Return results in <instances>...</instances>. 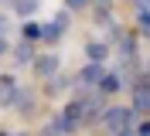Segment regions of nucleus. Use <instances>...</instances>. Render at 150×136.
<instances>
[{
    "label": "nucleus",
    "mask_w": 150,
    "mask_h": 136,
    "mask_svg": "<svg viewBox=\"0 0 150 136\" xmlns=\"http://www.w3.org/2000/svg\"><path fill=\"white\" fill-rule=\"evenodd\" d=\"M99 123L109 129V136L120 133V129H130L133 126V109L130 106H109V109L99 112Z\"/></svg>",
    "instance_id": "1"
},
{
    "label": "nucleus",
    "mask_w": 150,
    "mask_h": 136,
    "mask_svg": "<svg viewBox=\"0 0 150 136\" xmlns=\"http://www.w3.org/2000/svg\"><path fill=\"white\" fill-rule=\"evenodd\" d=\"M68 20H72V10H62V14H55V17H51L45 27H41V41H48V44L62 41V37H65V31H68Z\"/></svg>",
    "instance_id": "2"
},
{
    "label": "nucleus",
    "mask_w": 150,
    "mask_h": 136,
    "mask_svg": "<svg viewBox=\"0 0 150 136\" xmlns=\"http://www.w3.org/2000/svg\"><path fill=\"white\" fill-rule=\"evenodd\" d=\"M58 68H62V58H58V54H34V61H31V72L41 82H48L51 75H58Z\"/></svg>",
    "instance_id": "3"
},
{
    "label": "nucleus",
    "mask_w": 150,
    "mask_h": 136,
    "mask_svg": "<svg viewBox=\"0 0 150 136\" xmlns=\"http://www.w3.org/2000/svg\"><path fill=\"white\" fill-rule=\"evenodd\" d=\"M103 75H106V65H99V61H85L82 72L75 75V82H79V85H85V89H96Z\"/></svg>",
    "instance_id": "4"
},
{
    "label": "nucleus",
    "mask_w": 150,
    "mask_h": 136,
    "mask_svg": "<svg viewBox=\"0 0 150 136\" xmlns=\"http://www.w3.org/2000/svg\"><path fill=\"white\" fill-rule=\"evenodd\" d=\"M17 92H21V82L14 78V75H0V109H10V106H14Z\"/></svg>",
    "instance_id": "5"
},
{
    "label": "nucleus",
    "mask_w": 150,
    "mask_h": 136,
    "mask_svg": "<svg viewBox=\"0 0 150 136\" xmlns=\"http://www.w3.org/2000/svg\"><path fill=\"white\" fill-rule=\"evenodd\" d=\"M85 58H89V61H99V65H106V58H109L112 54V48L106 44V41H85Z\"/></svg>",
    "instance_id": "6"
},
{
    "label": "nucleus",
    "mask_w": 150,
    "mask_h": 136,
    "mask_svg": "<svg viewBox=\"0 0 150 136\" xmlns=\"http://www.w3.org/2000/svg\"><path fill=\"white\" fill-rule=\"evenodd\" d=\"M96 89H99V95H116V92H123V75L120 72H106Z\"/></svg>",
    "instance_id": "7"
},
{
    "label": "nucleus",
    "mask_w": 150,
    "mask_h": 136,
    "mask_svg": "<svg viewBox=\"0 0 150 136\" xmlns=\"http://www.w3.org/2000/svg\"><path fill=\"white\" fill-rule=\"evenodd\" d=\"M116 51H120V58H126V61H137V34H123L120 41H116Z\"/></svg>",
    "instance_id": "8"
},
{
    "label": "nucleus",
    "mask_w": 150,
    "mask_h": 136,
    "mask_svg": "<svg viewBox=\"0 0 150 136\" xmlns=\"http://www.w3.org/2000/svg\"><path fill=\"white\" fill-rule=\"evenodd\" d=\"M14 106H17V116H24L28 119L31 112H34V95H31L24 85H21V92H17V99H14Z\"/></svg>",
    "instance_id": "9"
},
{
    "label": "nucleus",
    "mask_w": 150,
    "mask_h": 136,
    "mask_svg": "<svg viewBox=\"0 0 150 136\" xmlns=\"http://www.w3.org/2000/svg\"><path fill=\"white\" fill-rule=\"evenodd\" d=\"M14 61L17 65H31L34 61V44H31V41H21V44L14 48Z\"/></svg>",
    "instance_id": "10"
},
{
    "label": "nucleus",
    "mask_w": 150,
    "mask_h": 136,
    "mask_svg": "<svg viewBox=\"0 0 150 136\" xmlns=\"http://www.w3.org/2000/svg\"><path fill=\"white\" fill-rule=\"evenodd\" d=\"M21 37H24V41H31V44H34V41H41V24L28 17L24 24H21Z\"/></svg>",
    "instance_id": "11"
},
{
    "label": "nucleus",
    "mask_w": 150,
    "mask_h": 136,
    "mask_svg": "<svg viewBox=\"0 0 150 136\" xmlns=\"http://www.w3.org/2000/svg\"><path fill=\"white\" fill-rule=\"evenodd\" d=\"M10 4H14V10H17L24 20H28V17H34V10L41 7V0H10Z\"/></svg>",
    "instance_id": "12"
},
{
    "label": "nucleus",
    "mask_w": 150,
    "mask_h": 136,
    "mask_svg": "<svg viewBox=\"0 0 150 136\" xmlns=\"http://www.w3.org/2000/svg\"><path fill=\"white\" fill-rule=\"evenodd\" d=\"M68 89H72V78H65V75H51V78H48V92H51V95L68 92Z\"/></svg>",
    "instance_id": "13"
},
{
    "label": "nucleus",
    "mask_w": 150,
    "mask_h": 136,
    "mask_svg": "<svg viewBox=\"0 0 150 136\" xmlns=\"http://www.w3.org/2000/svg\"><path fill=\"white\" fill-rule=\"evenodd\" d=\"M133 136H150V119H147V116H143L140 123L133 126Z\"/></svg>",
    "instance_id": "14"
},
{
    "label": "nucleus",
    "mask_w": 150,
    "mask_h": 136,
    "mask_svg": "<svg viewBox=\"0 0 150 136\" xmlns=\"http://www.w3.org/2000/svg\"><path fill=\"white\" fill-rule=\"evenodd\" d=\"M140 37H150V10L140 14Z\"/></svg>",
    "instance_id": "15"
},
{
    "label": "nucleus",
    "mask_w": 150,
    "mask_h": 136,
    "mask_svg": "<svg viewBox=\"0 0 150 136\" xmlns=\"http://www.w3.org/2000/svg\"><path fill=\"white\" fill-rule=\"evenodd\" d=\"M92 0H65V10H85Z\"/></svg>",
    "instance_id": "16"
},
{
    "label": "nucleus",
    "mask_w": 150,
    "mask_h": 136,
    "mask_svg": "<svg viewBox=\"0 0 150 136\" xmlns=\"http://www.w3.org/2000/svg\"><path fill=\"white\" fill-rule=\"evenodd\" d=\"M41 136H65V133H62V129H58V123L51 119V123H48V126L41 129Z\"/></svg>",
    "instance_id": "17"
},
{
    "label": "nucleus",
    "mask_w": 150,
    "mask_h": 136,
    "mask_svg": "<svg viewBox=\"0 0 150 136\" xmlns=\"http://www.w3.org/2000/svg\"><path fill=\"white\" fill-rule=\"evenodd\" d=\"M133 4H137V14H147L150 10V0H133Z\"/></svg>",
    "instance_id": "18"
},
{
    "label": "nucleus",
    "mask_w": 150,
    "mask_h": 136,
    "mask_svg": "<svg viewBox=\"0 0 150 136\" xmlns=\"http://www.w3.org/2000/svg\"><path fill=\"white\" fill-rule=\"evenodd\" d=\"M92 4H106V7H109V4H112V0H92Z\"/></svg>",
    "instance_id": "19"
},
{
    "label": "nucleus",
    "mask_w": 150,
    "mask_h": 136,
    "mask_svg": "<svg viewBox=\"0 0 150 136\" xmlns=\"http://www.w3.org/2000/svg\"><path fill=\"white\" fill-rule=\"evenodd\" d=\"M0 136H10V133H7V129H0Z\"/></svg>",
    "instance_id": "20"
}]
</instances>
